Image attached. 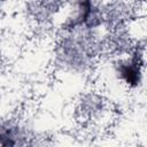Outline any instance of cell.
Here are the masks:
<instances>
[{"mask_svg":"<svg viewBox=\"0 0 147 147\" xmlns=\"http://www.w3.org/2000/svg\"><path fill=\"white\" fill-rule=\"evenodd\" d=\"M121 75L127 84H137L139 80V70H138V67L133 63L122 65Z\"/></svg>","mask_w":147,"mask_h":147,"instance_id":"1","label":"cell"}]
</instances>
